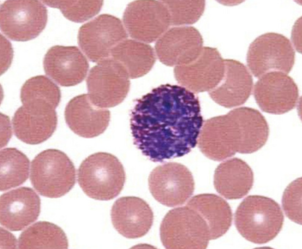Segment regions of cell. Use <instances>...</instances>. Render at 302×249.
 <instances>
[{"label":"cell","mask_w":302,"mask_h":249,"mask_svg":"<svg viewBox=\"0 0 302 249\" xmlns=\"http://www.w3.org/2000/svg\"><path fill=\"white\" fill-rule=\"evenodd\" d=\"M130 122L134 145L159 162L189 153L198 143L203 123L196 96L185 87L168 84L137 100Z\"/></svg>","instance_id":"obj_1"},{"label":"cell","mask_w":302,"mask_h":249,"mask_svg":"<svg viewBox=\"0 0 302 249\" xmlns=\"http://www.w3.org/2000/svg\"><path fill=\"white\" fill-rule=\"evenodd\" d=\"M269 134L268 124L258 110L247 107L220 117L209 129V143L213 150L226 159L236 153L255 152L266 143Z\"/></svg>","instance_id":"obj_2"},{"label":"cell","mask_w":302,"mask_h":249,"mask_svg":"<svg viewBox=\"0 0 302 249\" xmlns=\"http://www.w3.org/2000/svg\"><path fill=\"white\" fill-rule=\"evenodd\" d=\"M284 216L279 204L260 195L245 197L236 211L234 222L240 234L253 243H266L274 239L282 229Z\"/></svg>","instance_id":"obj_3"},{"label":"cell","mask_w":302,"mask_h":249,"mask_svg":"<svg viewBox=\"0 0 302 249\" xmlns=\"http://www.w3.org/2000/svg\"><path fill=\"white\" fill-rule=\"evenodd\" d=\"M123 166L118 158L108 153L92 154L82 162L77 170L78 184L89 197L107 201L116 197L126 180Z\"/></svg>","instance_id":"obj_4"},{"label":"cell","mask_w":302,"mask_h":249,"mask_svg":"<svg viewBox=\"0 0 302 249\" xmlns=\"http://www.w3.org/2000/svg\"><path fill=\"white\" fill-rule=\"evenodd\" d=\"M75 166L64 152L50 149L37 155L32 162L30 180L36 190L47 198L60 197L76 183Z\"/></svg>","instance_id":"obj_5"},{"label":"cell","mask_w":302,"mask_h":249,"mask_svg":"<svg viewBox=\"0 0 302 249\" xmlns=\"http://www.w3.org/2000/svg\"><path fill=\"white\" fill-rule=\"evenodd\" d=\"M160 232L161 242L167 249H205L211 240L206 221L196 210L187 205L166 214Z\"/></svg>","instance_id":"obj_6"},{"label":"cell","mask_w":302,"mask_h":249,"mask_svg":"<svg viewBox=\"0 0 302 249\" xmlns=\"http://www.w3.org/2000/svg\"><path fill=\"white\" fill-rule=\"evenodd\" d=\"M41 0H7L0 5L2 32L13 41L34 39L45 28L47 10Z\"/></svg>","instance_id":"obj_7"},{"label":"cell","mask_w":302,"mask_h":249,"mask_svg":"<svg viewBox=\"0 0 302 249\" xmlns=\"http://www.w3.org/2000/svg\"><path fill=\"white\" fill-rule=\"evenodd\" d=\"M295 58V50L289 39L280 34L268 32L259 36L250 44L246 61L253 75L260 78L272 72L289 73Z\"/></svg>","instance_id":"obj_8"},{"label":"cell","mask_w":302,"mask_h":249,"mask_svg":"<svg viewBox=\"0 0 302 249\" xmlns=\"http://www.w3.org/2000/svg\"><path fill=\"white\" fill-rule=\"evenodd\" d=\"M130 78L126 69L118 61L109 58L100 61L90 69L86 80L90 99L103 108L119 105L128 92Z\"/></svg>","instance_id":"obj_9"},{"label":"cell","mask_w":302,"mask_h":249,"mask_svg":"<svg viewBox=\"0 0 302 249\" xmlns=\"http://www.w3.org/2000/svg\"><path fill=\"white\" fill-rule=\"evenodd\" d=\"M148 184L154 198L171 207L184 204L192 195L194 188L191 172L183 165L176 162L155 167L149 175Z\"/></svg>","instance_id":"obj_10"},{"label":"cell","mask_w":302,"mask_h":249,"mask_svg":"<svg viewBox=\"0 0 302 249\" xmlns=\"http://www.w3.org/2000/svg\"><path fill=\"white\" fill-rule=\"evenodd\" d=\"M127 37L126 31L119 18L103 14L81 27L78 40L85 55L95 62L109 58L112 49Z\"/></svg>","instance_id":"obj_11"},{"label":"cell","mask_w":302,"mask_h":249,"mask_svg":"<svg viewBox=\"0 0 302 249\" xmlns=\"http://www.w3.org/2000/svg\"><path fill=\"white\" fill-rule=\"evenodd\" d=\"M123 17L130 36L145 43L158 39L171 24L169 11L162 1L132 2L126 7Z\"/></svg>","instance_id":"obj_12"},{"label":"cell","mask_w":302,"mask_h":249,"mask_svg":"<svg viewBox=\"0 0 302 249\" xmlns=\"http://www.w3.org/2000/svg\"><path fill=\"white\" fill-rule=\"evenodd\" d=\"M255 84L254 95L262 111L281 114L294 108L298 100L297 86L285 73L270 72L263 75Z\"/></svg>","instance_id":"obj_13"},{"label":"cell","mask_w":302,"mask_h":249,"mask_svg":"<svg viewBox=\"0 0 302 249\" xmlns=\"http://www.w3.org/2000/svg\"><path fill=\"white\" fill-rule=\"evenodd\" d=\"M202 37L196 28L175 27L158 39L155 51L161 62L168 66L186 64L195 60L203 48Z\"/></svg>","instance_id":"obj_14"},{"label":"cell","mask_w":302,"mask_h":249,"mask_svg":"<svg viewBox=\"0 0 302 249\" xmlns=\"http://www.w3.org/2000/svg\"><path fill=\"white\" fill-rule=\"evenodd\" d=\"M43 65L46 75L64 87L82 82L89 69L85 57L77 47L74 46L51 47L44 56Z\"/></svg>","instance_id":"obj_15"},{"label":"cell","mask_w":302,"mask_h":249,"mask_svg":"<svg viewBox=\"0 0 302 249\" xmlns=\"http://www.w3.org/2000/svg\"><path fill=\"white\" fill-rule=\"evenodd\" d=\"M40 204L38 195L29 187L5 193L0 198V224L11 231L22 230L37 220Z\"/></svg>","instance_id":"obj_16"},{"label":"cell","mask_w":302,"mask_h":249,"mask_svg":"<svg viewBox=\"0 0 302 249\" xmlns=\"http://www.w3.org/2000/svg\"><path fill=\"white\" fill-rule=\"evenodd\" d=\"M112 225L116 231L129 239H136L146 235L153 222V214L148 203L135 196L119 198L111 210Z\"/></svg>","instance_id":"obj_17"},{"label":"cell","mask_w":302,"mask_h":249,"mask_svg":"<svg viewBox=\"0 0 302 249\" xmlns=\"http://www.w3.org/2000/svg\"><path fill=\"white\" fill-rule=\"evenodd\" d=\"M66 123L78 136L91 138L103 133L108 127L110 113L91 101L87 94L76 96L67 104L65 110Z\"/></svg>","instance_id":"obj_18"},{"label":"cell","mask_w":302,"mask_h":249,"mask_svg":"<svg viewBox=\"0 0 302 249\" xmlns=\"http://www.w3.org/2000/svg\"><path fill=\"white\" fill-rule=\"evenodd\" d=\"M12 124L15 136L28 144H37L49 139L56 128L58 118L55 110L21 106L15 113Z\"/></svg>","instance_id":"obj_19"},{"label":"cell","mask_w":302,"mask_h":249,"mask_svg":"<svg viewBox=\"0 0 302 249\" xmlns=\"http://www.w3.org/2000/svg\"><path fill=\"white\" fill-rule=\"evenodd\" d=\"M254 181V173L251 167L237 158L223 162L214 173V187L220 195L228 199L243 197L252 188Z\"/></svg>","instance_id":"obj_20"},{"label":"cell","mask_w":302,"mask_h":249,"mask_svg":"<svg viewBox=\"0 0 302 249\" xmlns=\"http://www.w3.org/2000/svg\"><path fill=\"white\" fill-rule=\"evenodd\" d=\"M186 205L198 212L206 221L210 229L211 240L222 236L231 225L232 214L230 206L224 199L216 195H196Z\"/></svg>","instance_id":"obj_21"},{"label":"cell","mask_w":302,"mask_h":249,"mask_svg":"<svg viewBox=\"0 0 302 249\" xmlns=\"http://www.w3.org/2000/svg\"><path fill=\"white\" fill-rule=\"evenodd\" d=\"M111 56L124 66L131 79L147 73L156 60L153 48L136 40H125L120 43L112 49Z\"/></svg>","instance_id":"obj_22"},{"label":"cell","mask_w":302,"mask_h":249,"mask_svg":"<svg viewBox=\"0 0 302 249\" xmlns=\"http://www.w3.org/2000/svg\"><path fill=\"white\" fill-rule=\"evenodd\" d=\"M68 242L62 229L47 221H39L30 226L20 235L19 249H67Z\"/></svg>","instance_id":"obj_23"},{"label":"cell","mask_w":302,"mask_h":249,"mask_svg":"<svg viewBox=\"0 0 302 249\" xmlns=\"http://www.w3.org/2000/svg\"><path fill=\"white\" fill-rule=\"evenodd\" d=\"M59 87L46 76L39 75L28 80L21 87L20 98L25 106L54 109L60 102Z\"/></svg>","instance_id":"obj_24"},{"label":"cell","mask_w":302,"mask_h":249,"mask_svg":"<svg viewBox=\"0 0 302 249\" xmlns=\"http://www.w3.org/2000/svg\"><path fill=\"white\" fill-rule=\"evenodd\" d=\"M1 191L7 190L24 183L29 175L30 162L23 153L15 148L0 151Z\"/></svg>","instance_id":"obj_25"},{"label":"cell","mask_w":302,"mask_h":249,"mask_svg":"<svg viewBox=\"0 0 302 249\" xmlns=\"http://www.w3.org/2000/svg\"><path fill=\"white\" fill-rule=\"evenodd\" d=\"M47 6L59 9L63 15L73 22L81 23L97 14L103 6L102 0H42Z\"/></svg>","instance_id":"obj_26"},{"label":"cell","mask_w":302,"mask_h":249,"mask_svg":"<svg viewBox=\"0 0 302 249\" xmlns=\"http://www.w3.org/2000/svg\"><path fill=\"white\" fill-rule=\"evenodd\" d=\"M169 11L171 24L188 26L197 22L203 14L204 0H162Z\"/></svg>","instance_id":"obj_27"},{"label":"cell","mask_w":302,"mask_h":249,"mask_svg":"<svg viewBox=\"0 0 302 249\" xmlns=\"http://www.w3.org/2000/svg\"><path fill=\"white\" fill-rule=\"evenodd\" d=\"M302 178L290 183L284 190L282 205L286 216L291 221L302 225Z\"/></svg>","instance_id":"obj_28"},{"label":"cell","mask_w":302,"mask_h":249,"mask_svg":"<svg viewBox=\"0 0 302 249\" xmlns=\"http://www.w3.org/2000/svg\"><path fill=\"white\" fill-rule=\"evenodd\" d=\"M18 241L12 233L0 227V249H16Z\"/></svg>","instance_id":"obj_29"},{"label":"cell","mask_w":302,"mask_h":249,"mask_svg":"<svg viewBox=\"0 0 302 249\" xmlns=\"http://www.w3.org/2000/svg\"><path fill=\"white\" fill-rule=\"evenodd\" d=\"M1 131V147L5 146L8 143L12 136V129L8 118L2 120V129Z\"/></svg>","instance_id":"obj_30"}]
</instances>
